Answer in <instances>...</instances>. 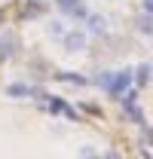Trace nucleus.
<instances>
[{
  "mask_svg": "<svg viewBox=\"0 0 153 159\" xmlns=\"http://www.w3.org/2000/svg\"><path fill=\"white\" fill-rule=\"evenodd\" d=\"M58 3H61V6H74V0H58Z\"/></svg>",
  "mask_w": 153,
  "mask_h": 159,
  "instance_id": "obj_1",
  "label": "nucleus"
},
{
  "mask_svg": "<svg viewBox=\"0 0 153 159\" xmlns=\"http://www.w3.org/2000/svg\"><path fill=\"white\" fill-rule=\"evenodd\" d=\"M147 9H153V0H147Z\"/></svg>",
  "mask_w": 153,
  "mask_h": 159,
  "instance_id": "obj_2",
  "label": "nucleus"
}]
</instances>
